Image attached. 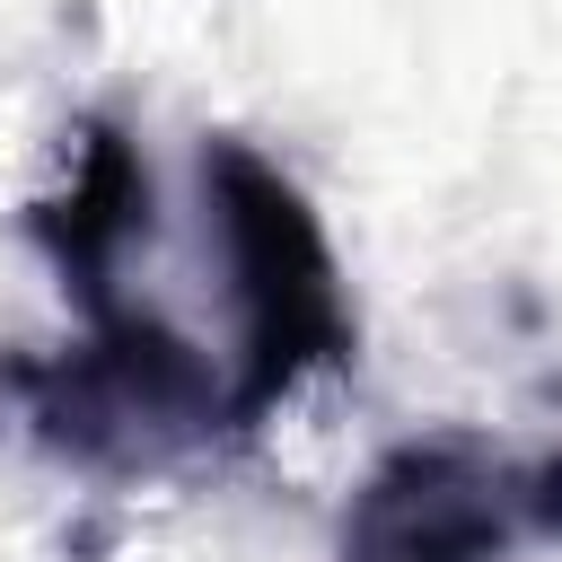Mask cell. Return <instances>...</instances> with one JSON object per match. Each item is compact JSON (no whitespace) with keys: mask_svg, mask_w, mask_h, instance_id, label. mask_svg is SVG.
I'll list each match as a JSON object with an SVG mask.
<instances>
[{"mask_svg":"<svg viewBox=\"0 0 562 562\" xmlns=\"http://www.w3.org/2000/svg\"><path fill=\"white\" fill-rule=\"evenodd\" d=\"M202 220L228 263L237 360H228V430L255 439L307 378L360 360V325L307 193L237 132L202 140Z\"/></svg>","mask_w":562,"mask_h":562,"instance_id":"cell-1","label":"cell"},{"mask_svg":"<svg viewBox=\"0 0 562 562\" xmlns=\"http://www.w3.org/2000/svg\"><path fill=\"white\" fill-rule=\"evenodd\" d=\"M0 386L26 395L35 448H53L79 474H158L193 448L237 439L228 369H211V351L149 299L88 316L79 342L53 360H0Z\"/></svg>","mask_w":562,"mask_h":562,"instance_id":"cell-2","label":"cell"},{"mask_svg":"<svg viewBox=\"0 0 562 562\" xmlns=\"http://www.w3.org/2000/svg\"><path fill=\"white\" fill-rule=\"evenodd\" d=\"M527 536H536L527 457L474 430H422L360 474L334 553L342 562H509Z\"/></svg>","mask_w":562,"mask_h":562,"instance_id":"cell-3","label":"cell"},{"mask_svg":"<svg viewBox=\"0 0 562 562\" xmlns=\"http://www.w3.org/2000/svg\"><path fill=\"white\" fill-rule=\"evenodd\" d=\"M26 237H35L44 263L61 272L79 325L132 299V290H123V263H132V246L149 237V167H140V140H132L114 114H88V123H79L70 176L26 202Z\"/></svg>","mask_w":562,"mask_h":562,"instance_id":"cell-4","label":"cell"}]
</instances>
